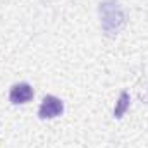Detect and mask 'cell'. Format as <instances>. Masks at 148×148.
I'll list each match as a JSON object with an SVG mask.
<instances>
[{
    "label": "cell",
    "mask_w": 148,
    "mask_h": 148,
    "mask_svg": "<svg viewBox=\"0 0 148 148\" xmlns=\"http://www.w3.org/2000/svg\"><path fill=\"white\" fill-rule=\"evenodd\" d=\"M62 110H64V103H62V100L57 98V97H53V95H47V97L43 98L41 105H40L38 114H40L41 119H52V117L60 115Z\"/></svg>",
    "instance_id": "7a4b0ae2"
},
{
    "label": "cell",
    "mask_w": 148,
    "mask_h": 148,
    "mask_svg": "<svg viewBox=\"0 0 148 148\" xmlns=\"http://www.w3.org/2000/svg\"><path fill=\"white\" fill-rule=\"evenodd\" d=\"M127 107H129V95H127L126 91H122V93L119 95L117 103H115V109H114V117L121 119V117L124 115V112L127 110Z\"/></svg>",
    "instance_id": "277c9868"
},
{
    "label": "cell",
    "mask_w": 148,
    "mask_h": 148,
    "mask_svg": "<svg viewBox=\"0 0 148 148\" xmlns=\"http://www.w3.org/2000/svg\"><path fill=\"white\" fill-rule=\"evenodd\" d=\"M9 98L12 103L19 105V103H26L33 98V88L28 84V83H19V84H14L10 88V93H9Z\"/></svg>",
    "instance_id": "3957f363"
},
{
    "label": "cell",
    "mask_w": 148,
    "mask_h": 148,
    "mask_svg": "<svg viewBox=\"0 0 148 148\" xmlns=\"http://www.w3.org/2000/svg\"><path fill=\"white\" fill-rule=\"evenodd\" d=\"M100 16H102V26L109 35L117 33L124 24V12L115 0H107L100 3Z\"/></svg>",
    "instance_id": "6da1fadb"
}]
</instances>
